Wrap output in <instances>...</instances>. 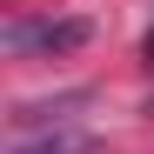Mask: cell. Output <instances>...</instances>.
<instances>
[{"label":"cell","mask_w":154,"mask_h":154,"mask_svg":"<svg viewBox=\"0 0 154 154\" xmlns=\"http://www.w3.org/2000/svg\"><path fill=\"white\" fill-rule=\"evenodd\" d=\"M7 54H74V47H87L94 40V20H81V14H67V20H7Z\"/></svg>","instance_id":"cell-1"},{"label":"cell","mask_w":154,"mask_h":154,"mask_svg":"<svg viewBox=\"0 0 154 154\" xmlns=\"http://www.w3.org/2000/svg\"><path fill=\"white\" fill-rule=\"evenodd\" d=\"M7 154H94L87 127H47V134H20Z\"/></svg>","instance_id":"cell-2"},{"label":"cell","mask_w":154,"mask_h":154,"mask_svg":"<svg viewBox=\"0 0 154 154\" xmlns=\"http://www.w3.org/2000/svg\"><path fill=\"white\" fill-rule=\"evenodd\" d=\"M141 60H147V67H154V27H147V40H141Z\"/></svg>","instance_id":"cell-3"}]
</instances>
